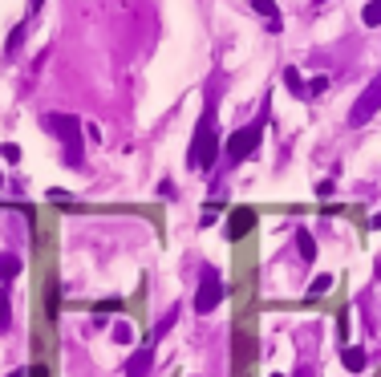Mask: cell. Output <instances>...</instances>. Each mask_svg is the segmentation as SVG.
I'll return each instance as SVG.
<instances>
[{
	"mask_svg": "<svg viewBox=\"0 0 381 377\" xmlns=\"http://www.w3.org/2000/svg\"><path fill=\"white\" fill-rule=\"evenodd\" d=\"M272 377H284V374H272Z\"/></svg>",
	"mask_w": 381,
	"mask_h": 377,
	"instance_id": "27",
	"label": "cell"
},
{
	"mask_svg": "<svg viewBox=\"0 0 381 377\" xmlns=\"http://www.w3.org/2000/svg\"><path fill=\"white\" fill-rule=\"evenodd\" d=\"M219 155H223V146H219V130H215V102H207V110L199 118V130L191 138V150H187V167L211 170L219 163Z\"/></svg>",
	"mask_w": 381,
	"mask_h": 377,
	"instance_id": "1",
	"label": "cell"
},
{
	"mask_svg": "<svg viewBox=\"0 0 381 377\" xmlns=\"http://www.w3.org/2000/svg\"><path fill=\"white\" fill-rule=\"evenodd\" d=\"M365 361H369V357H365V349H361V345H349V349L340 353V365H345L349 374H361V369H365Z\"/></svg>",
	"mask_w": 381,
	"mask_h": 377,
	"instance_id": "7",
	"label": "cell"
},
{
	"mask_svg": "<svg viewBox=\"0 0 381 377\" xmlns=\"http://www.w3.org/2000/svg\"><path fill=\"white\" fill-rule=\"evenodd\" d=\"M118 308H122V300H118V296H110V300H102V304H97V312H118Z\"/></svg>",
	"mask_w": 381,
	"mask_h": 377,
	"instance_id": "22",
	"label": "cell"
},
{
	"mask_svg": "<svg viewBox=\"0 0 381 377\" xmlns=\"http://www.w3.org/2000/svg\"><path fill=\"white\" fill-rule=\"evenodd\" d=\"M150 361H154V353H150V349H138V353L130 357V365H126V377H142L150 369Z\"/></svg>",
	"mask_w": 381,
	"mask_h": 377,
	"instance_id": "10",
	"label": "cell"
},
{
	"mask_svg": "<svg viewBox=\"0 0 381 377\" xmlns=\"http://www.w3.org/2000/svg\"><path fill=\"white\" fill-rule=\"evenodd\" d=\"M21 255H12V251H0V284H8V280H16L21 276Z\"/></svg>",
	"mask_w": 381,
	"mask_h": 377,
	"instance_id": "8",
	"label": "cell"
},
{
	"mask_svg": "<svg viewBox=\"0 0 381 377\" xmlns=\"http://www.w3.org/2000/svg\"><path fill=\"white\" fill-rule=\"evenodd\" d=\"M325 89H329V78H312V82H308V98H321Z\"/></svg>",
	"mask_w": 381,
	"mask_h": 377,
	"instance_id": "21",
	"label": "cell"
},
{
	"mask_svg": "<svg viewBox=\"0 0 381 377\" xmlns=\"http://www.w3.org/2000/svg\"><path fill=\"white\" fill-rule=\"evenodd\" d=\"M174 321H178V308H170L167 317H163V321H159V325H154V341H163V336L170 333V325H174Z\"/></svg>",
	"mask_w": 381,
	"mask_h": 377,
	"instance_id": "16",
	"label": "cell"
},
{
	"mask_svg": "<svg viewBox=\"0 0 381 377\" xmlns=\"http://www.w3.org/2000/svg\"><path fill=\"white\" fill-rule=\"evenodd\" d=\"M361 21H365L369 29H378V25H381V0H369V4L361 8Z\"/></svg>",
	"mask_w": 381,
	"mask_h": 377,
	"instance_id": "13",
	"label": "cell"
},
{
	"mask_svg": "<svg viewBox=\"0 0 381 377\" xmlns=\"http://www.w3.org/2000/svg\"><path fill=\"white\" fill-rule=\"evenodd\" d=\"M0 183H4V174H0Z\"/></svg>",
	"mask_w": 381,
	"mask_h": 377,
	"instance_id": "28",
	"label": "cell"
},
{
	"mask_svg": "<svg viewBox=\"0 0 381 377\" xmlns=\"http://www.w3.org/2000/svg\"><path fill=\"white\" fill-rule=\"evenodd\" d=\"M223 280H219V272L215 268H203V276H199V293H195V312L199 317H207L219 308V300H223Z\"/></svg>",
	"mask_w": 381,
	"mask_h": 377,
	"instance_id": "4",
	"label": "cell"
},
{
	"mask_svg": "<svg viewBox=\"0 0 381 377\" xmlns=\"http://www.w3.org/2000/svg\"><path fill=\"white\" fill-rule=\"evenodd\" d=\"M45 0H29V12H37V8H41Z\"/></svg>",
	"mask_w": 381,
	"mask_h": 377,
	"instance_id": "24",
	"label": "cell"
},
{
	"mask_svg": "<svg viewBox=\"0 0 381 377\" xmlns=\"http://www.w3.org/2000/svg\"><path fill=\"white\" fill-rule=\"evenodd\" d=\"M235 349H240V353H235V361L244 365V361L252 357V341H248V336H240V341H235Z\"/></svg>",
	"mask_w": 381,
	"mask_h": 377,
	"instance_id": "20",
	"label": "cell"
},
{
	"mask_svg": "<svg viewBox=\"0 0 381 377\" xmlns=\"http://www.w3.org/2000/svg\"><path fill=\"white\" fill-rule=\"evenodd\" d=\"M259 138H264V126H259V122L240 126V130L223 142V159H227V167H240L244 159H252V150L259 146Z\"/></svg>",
	"mask_w": 381,
	"mask_h": 377,
	"instance_id": "3",
	"label": "cell"
},
{
	"mask_svg": "<svg viewBox=\"0 0 381 377\" xmlns=\"http://www.w3.org/2000/svg\"><path fill=\"white\" fill-rule=\"evenodd\" d=\"M284 85H288V93H297V98H308V82L300 78V73L292 69V65L284 69Z\"/></svg>",
	"mask_w": 381,
	"mask_h": 377,
	"instance_id": "11",
	"label": "cell"
},
{
	"mask_svg": "<svg viewBox=\"0 0 381 377\" xmlns=\"http://www.w3.org/2000/svg\"><path fill=\"white\" fill-rule=\"evenodd\" d=\"M316 195H321V199H329V195H333V183H329V179H325V183H316Z\"/></svg>",
	"mask_w": 381,
	"mask_h": 377,
	"instance_id": "23",
	"label": "cell"
},
{
	"mask_svg": "<svg viewBox=\"0 0 381 377\" xmlns=\"http://www.w3.org/2000/svg\"><path fill=\"white\" fill-rule=\"evenodd\" d=\"M333 288V276L329 272H321V276H312V284H308V296H325Z\"/></svg>",
	"mask_w": 381,
	"mask_h": 377,
	"instance_id": "14",
	"label": "cell"
},
{
	"mask_svg": "<svg viewBox=\"0 0 381 377\" xmlns=\"http://www.w3.org/2000/svg\"><path fill=\"white\" fill-rule=\"evenodd\" d=\"M0 159H4V163H21V146H16V142H4V146H0Z\"/></svg>",
	"mask_w": 381,
	"mask_h": 377,
	"instance_id": "18",
	"label": "cell"
},
{
	"mask_svg": "<svg viewBox=\"0 0 381 377\" xmlns=\"http://www.w3.org/2000/svg\"><path fill=\"white\" fill-rule=\"evenodd\" d=\"M297 251H300V260H304V264H312V260H316V240H312V231H308V227H297Z\"/></svg>",
	"mask_w": 381,
	"mask_h": 377,
	"instance_id": "9",
	"label": "cell"
},
{
	"mask_svg": "<svg viewBox=\"0 0 381 377\" xmlns=\"http://www.w3.org/2000/svg\"><path fill=\"white\" fill-rule=\"evenodd\" d=\"M21 45H25V25H16V29L8 33V53H16Z\"/></svg>",
	"mask_w": 381,
	"mask_h": 377,
	"instance_id": "19",
	"label": "cell"
},
{
	"mask_svg": "<svg viewBox=\"0 0 381 377\" xmlns=\"http://www.w3.org/2000/svg\"><path fill=\"white\" fill-rule=\"evenodd\" d=\"M114 341H118V345H130V341H134V325H130V321H118V325H114Z\"/></svg>",
	"mask_w": 381,
	"mask_h": 377,
	"instance_id": "17",
	"label": "cell"
},
{
	"mask_svg": "<svg viewBox=\"0 0 381 377\" xmlns=\"http://www.w3.org/2000/svg\"><path fill=\"white\" fill-rule=\"evenodd\" d=\"M45 130L57 134L65 142V167L82 170V138H85V126L73 118V114H45Z\"/></svg>",
	"mask_w": 381,
	"mask_h": 377,
	"instance_id": "2",
	"label": "cell"
},
{
	"mask_svg": "<svg viewBox=\"0 0 381 377\" xmlns=\"http://www.w3.org/2000/svg\"><path fill=\"white\" fill-rule=\"evenodd\" d=\"M252 8L259 16H268V21H280V8H276V0H252Z\"/></svg>",
	"mask_w": 381,
	"mask_h": 377,
	"instance_id": "15",
	"label": "cell"
},
{
	"mask_svg": "<svg viewBox=\"0 0 381 377\" xmlns=\"http://www.w3.org/2000/svg\"><path fill=\"white\" fill-rule=\"evenodd\" d=\"M373 227H381V215H378V219H373Z\"/></svg>",
	"mask_w": 381,
	"mask_h": 377,
	"instance_id": "26",
	"label": "cell"
},
{
	"mask_svg": "<svg viewBox=\"0 0 381 377\" xmlns=\"http://www.w3.org/2000/svg\"><path fill=\"white\" fill-rule=\"evenodd\" d=\"M378 110H381V73L365 85V93L353 102V110H349V126H365L373 114H378Z\"/></svg>",
	"mask_w": 381,
	"mask_h": 377,
	"instance_id": "5",
	"label": "cell"
},
{
	"mask_svg": "<svg viewBox=\"0 0 381 377\" xmlns=\"http://www.w3.org/2000/svg\"><path fill=\"white\" fill-rule=\"evenodd\" d=\"M252 227H255V207H235L227 215V236L231 240H244Z\"/></svg>",
	"mask_w": 381,
	"mask_h": 377,
	"instance_id": "6",
	"label": "cell"
},
{
	"mask_svg": "<svg viewBox=\"0 0 381 377\" xmlns=\"http://www.w3.org/2000/svg\"><path fill=\"white\" fill-rule=\"evenodd\" d=\"M8 377H29V374H25V369H16V374H8Z\"/></svg>",
	"mask_w": 381,
	"mask_h": 377,
	"instance_id": "25",
	"label": "cell"
},
{
	"mask_svg": "<svg viewBox=\"0 0 381 377\" xmlns=\"http://www.w3.org/2000/svg\"><path fill=\"white\" fill-rule=\"evenodd\" d=\"M12 329V304H8V288L0 284V333Z\"/></svg>",
	"mask_w": 381,
	"mask_h": 377,
	"instance_id": "12",
	"label": "cell"
}]
</instances>
